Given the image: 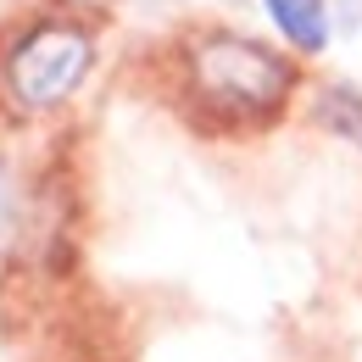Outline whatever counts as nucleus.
Segmentation results:
<instances>
[{"label":"nucleus","instance_id":"obj_1","mask_svg":"<svg viewBox=\"0 0 362 362\" xmlns=\"http://www.w3.org/2000/svg\"><path fill=\"white\" fill-rule=\"evenodd\" d=\"M189 73L218 112H273L290 90V67L268 45L240 34H206L189 50Z\"/></svg>","mask_w":362,"mask_h":362},{"label":"nucleus","instance_id":"obj_2","mask_svg":"<svg viewBox=\"0 0 362 362\" xmlns=\"http://www.w3.org/2000/svg\"><path fill=\"white\" fill-rule=\"evenodd\" d=\"M84 73H90V40L73 23L34 28L23 45L11 50V62H6V84H11V95L23 106H56V100H67L84 84Z\"/></svg>","mask_w":362,"mask_h":362},{"label":"nucleus","instance_id":"obj_3","mask_svg":"<svg viewBox=\"0 0 362 362\" xmlns=\"http://www.w3.org/2000/svg\"><path fill=\"white\" fill-rule=\"evenodd\" d=\"M268 11L301 50L323 45V0H268Z\"/></svg>","mask_w":362,"mask_h":362},{"label":"nucleus","instance_id":"obj_4","mask_svg":"<svg viewBox=\"0 0 362 362\" xmlns=\"http://www.w3.org/2000/svg\"><path fill=\"white\" fill-rule=\"evenodd\" d=\"M317 117H323L334 134L357 139V151H362V95L357 90H346V84L323 90V95H317Z\"/></svg>","mask_w":362,"mask_h":362},{"label":"nucleus","instance_id":"obj_5","mask_svg":"<svg viewBox=\"0 0 362 362\" xmlns=\"http://www.w3.org/2000/svg\"><path fill=\"white\" fill-rule=\"evenodd\" d=\"M73 6H100V0H73Z\"/></svg>","mask_w":362,"mask_h":362}]
</instances>
